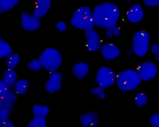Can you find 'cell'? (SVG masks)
Instances as JSON below:
<instances>
[{"instance_id":"cell-16","label":"cell","mask_w":159,"mask_h":127,"mask_svg":"<svg viewBox=\"0 0 159 127\" xmlns=\"http://www.w3.org/2000/svg\"><path fill=\"white\" fill-rule=\"evenodd\" d=\"M17 78L15 70L12 68L6 70L3 73L2 80L9 87L15 84Z\"/></svg>"},{"instance_id":"cell-6","label":"cell","mask_w":159,"mask_h":127,"mask_svg":"<svg viewBox=\"0 0 159 127\" xmlns=\"http://www.w3.org/2000/svg\"><path fill=\"white\" fill-rule=\"evenodd\" d=\"M116 76L111 69L103 66L100 68L97 73L96 81L99 86L106 89L114 84Z\"/></svg>"},{"instance_id":"cell-25","label":"cell","mask_w":159,"mask_h":127,"mask_svg":"<svg viewBox=\"0 0 159 127\" xmlns=\"http://www.w3.org/2000/svg\"><path fill=\"white\" fill-rule=\"evenodd\" d=\"M105 88L98 86L93 88L91 91V94L93 95H97L101 99L104 98L105 97L104 90Z\"/></svg>"},{"instance_id":"cell-36","label":"cell","mask_w":159,"mask_h":127,"mask_svg":"<svg viewBox=\"0 0 159 127\" xmlns=\"http://www.w3.org/2000/svg\"><path fill=\"white\" fill-rule=\"evenodd\" d=\"M127 0V1H130L131 0Z\"/></svg>"},{"instance_id":"cell-18","label":"cell","mask_w":159,"mask_h":127,"mask_svg":"<svg viewBox=\"0 0 159 127\" xmlns=\"http://www.w3.org/2000/svg\"><path fill=\"white\" fill-rule=\"evenodd\" d=\"M29 86V82L27 80L20 79L16 82L14 86V89L17 93L24 94L26 93Z\"/></svg>"},{"instance_id":"cell-4","label":"cell","mask_w":159,"mask_h":127,"mask_svg":"<svg viewBox=\"0 0 159 127\" xmlns=\"http://www.w3.org/2000/svg\"><path fill=\"white\" fill-rule=\"evenodd\" d=\"M42 67L50 72L56 71L61 65V56L57 50L48 48L43 52L39 58Z\"/></svg>"},{"instance_id":"cell-29","label":"cell","mask_w":159,"mask_h":127,"mask_svg":"<svg viewBox=\"0 0 159 127\" xmlns=\"http://www.w3.org/2000/svg\"><path fill=\"white\" fill-rule=\"evenodd\" d=\"M149 123L152 126L159 127V113L153 114L150 118Z\"/></svg>"},{"instance_id":"cell-2","label":"cell","mask_w":159,"mask_h":127,"mask_svg":"<svg viewBox=\"0 0 159 127\" xmlns=\"http://www.w3.org/2000/svg\"><path fill=\"white\" fill-rule=\"evenodd\" d=\"M92 13L89 7L83 6L76 9L70 20L71 25L75 28L84 30L93 29Z\"/></svg>"},{"instance_id":"cell-22","label":"cell","mask_w":159,"mask_h":127,"mask_svg":"<svg viewBox=\"0 0 159 127\" xmlns=\"http://www.w3.org/2000/svg\"><path fill=\"white\" fill-rule=\"evenodd\" d=\"M27 127H46V121L45 118H34L27 126Z\"/></svg>"},{"instance_id":"cell-14","label":"cell","mask_w":159,"mask_h":127,"mask_svg":"<svg viewBox=\"0 0 159 127\" xmlns=\"http://www.w3.org/2000/svg\"><path fill=\"white\" fill-rule=\"evenodd\" d=\"M81 125L84 126H96L98 123V114L96 112H89L82 115L80 117Z\"/></svg>"},{"instance_id":"cell-15","label":"cell","mask_w":159,"mask_h":127,"mask_svg":"<svg viewBox=\"0 0 159 127\" xmlns=\"http://www.w3.org/2000/svg\"><path fill=\"white\" fill-rule=\"evenodd\" d=\"M89 70L88 65L83 62L76 63L72 68L73 73L77 79L84 78L88 74Z\"/></svg>"},{"instance_id":"cell-10","label":"cell","mask_w":159,"mask_h":127,"mask_svg":"<svg viewBox=\"0 0 159 127\" xmlns=\"http://www.w3.org/2000/svg\"><path fill=\"white\" fill-rule=\"evenodd\" d=\"M62 76L59 72H53L49 76L45 87L49 93H53L61 88Z\"/></svg>"},{"instance_id":"cell-27","label":"cell","mask_w":159,"mask_h":127,"mask_svg":"<svg viewBox=\"0 0 159 127\" xmlns=\"http://www.w3.org/2000/svg\"><path fill=\"white\" fill-rule=\"evenodd\" d=\"M0 97L1 98H4L9 92V87L2 80L0 81Z\"/></svg>"},{"instance_id":"cell-8","label":"cell","mask_w":159,"mask_h":127,"mask_svg":"<svg viewBox=\"0 0 159 127\" xmlns=\"http://www.w3.org/2000/svg\"><path fill=\"white\" fill-rule=\"evenodd\" d=\"M88 50L93 52L99 50L101 46V40L99 35L93 29L85 30Z\"/></svg>"},{"instance_id":"cell-11","label":"cell","mask_w":159,"mask_h":127,"mask_svg":"<svg viewBox=\"0 0 159 127\" xmlns=\"http://www.w3.org/2000/svg\"><path fill=\"white\" fill-rule=\"evenodd\" d=\"M143 11L141 5L139 4H135L128 10L126 17L128 20L133 23H137L143 19Z\"/></svg>"},{"instance_id":"cell-35","label":"cell","mask_w":159,"mask_h":127,"mask_svg":"<svg viewBox=\"0 0 159 127\" xmlns=\"http://www.w3.org/2000/svg\"><path fill=\"white\" fill-rule=\"evenodd\" d=\"M158 39H159V34H158Z\"/></svg>"},{"instance_id":"cell-17","label":"cell","mask_w":159,"mask_h":127,"mask_svg":"<svg viewBox=\"0 0 159 127\" xmlns=\"http://www.w3.org/2000/svg\"><path fill=\"white\" fill-rule=\"evenodd\" d=\"M49 110L46 106L35 105L33 108L32 112L34 118H45L49 112Z\"/></svg>"},{"instance_id":"cell-26","label":"cell","mask_w":159,"mask_h":127,"mask_svg":"<svg viewBox=\"0 0 159 127\" xmlns=\"http://www.w3.org/2000/svg\"><path fill=\"white\" fill-rule=\"evenodd\" d=\"M120 34L119 28L116 26L108 29L106 34L109 38H112L114 36H118Z\"/></svg>"},{"instance_id":"cell-34","label":"cell","mask_w":159,"mask_h":127,"mask_svg":"<svg viewBox=\"0 0 159 127\" xmlns=\"http://www.w3.org/2000/svg\"><path fill=\"white\" fill-rule=\"evenodd\" d=\"M128 53L129 55H130L131 54L132 52L131 51H129Z\"/></svg>"},{"instance_id":"cell-12","label":"cell","mask_w":159,"mask_h":127,"mask_svg":"<svg viewBox=\"0 0 159 127\" xmlns=\"http://www.w3.org/2000/svg\"><path fill=\"white\" fill-rule=\"evenodd\" d=\"M101 52L103 56L108 60L115 59L120 53L118 48L115 44L109 43H107L101 47Z\"/></svg>"},{"instance_id":"cell-13","label":"cell","mask_w":159,"mask_h":127,"mask_svg":"<svg viewBox=\"0 0 159 127\" xmlns=\"http://www.w3.org/2000/svg\"><path fill=\"white\" fill-rule=\"evenodd\" d=\"M33 15L40 18L47 13L51 6V0H37Z\"/></svg>"},{"instance_id":"cell-31","label":"cell","mask_w":159,"mask_h":127,"mask_svg":"<svg viewBox=\"0 0 159 127\" xmlns=\"http://www.w3.org/2000/svg\"><path fill=\"white\" fill-rule=\"evenodd\" d=\"M145 5L148 6L157 7L159 5V0H143Z\"/></svg>"},{"instance_id":"cell-32","label":"cell","mask_w":159,"mask_h":127,"mask_svg":"<svg viewBox=\"0 0 159 127\" xmlns=\"http://www.w3.org/2000/svg\"><path fill=\"white\" fill-rule=\"evenodd\" d=\"M56 28L60 32L63 31L66 29V25L63 21H60L58 22L56 25Z\"/></svg>"},{"instance_id":"cell-28","label":"cell","mask_w":159,"mask_h":127,"mask_svg":"<svg viewBox=\"0 0 159 127\" xmlns=\"http://www.w3.org/2000/svg\"><path fill=\"white\" fill-rule=\"evenodd\" d=\"M9 115V110L7 109L2 107L0 110V123L5 121L8 118Z\"/></svg>"},{"instance_id":"cell-9","label":"cell","mask_w":159,"mask_h":127,"mask_svg":"<svg viewBox=\"0 0 159 127\" xmlns=\"http://www.w3.org/2000/svg\"><path fill=\"white\" fill-rule=\"evenodd\" d=\"M21 18L22 26L27 30L31 31L35 30L40 25V21L39 18L26 11L22 13Z\"/></svg>"},{"instance_id":"cell-24","label":"cell","mask_w":159,"mask_h":127,"mask_svg":"<svg viewBox=\"0 0 159 127\" xmlns=\"http://www.w3.org/2000/svg\"><path fill=\"white\" fill-rule=\"evenodd\" d=\"M28 65L30 69L34 71L39 70L42 67L39 60L37 59L31 60L28 63Z\"/></svg>"},{"instance_id":"cell-3","label":"cell","mask_w":159,"mask_h":127,"mask_svg":"<svg viewBox=\"0 0 159 127\" xmlns=\"http://www.w3.org/2000/svg\"><path fill=\"white\" fill-rule=\"evenodd\" d=\"M116 83L119 88L128 91L136 88L141 82V79L136 71L129 69L120 73L116 76Z\"/></svg>"},{"instance_id":"cell-20","label":"cell","mask_w":159,"mask_h":127,"mask_svg":"<svg viewBox=\"0 0 159 127\" xmlns=\"http://www.w3.org/2000/svg\"><path fill=\"white\" fill-rule=\"evenodd\" d=\"M0 58L8 57L12 54V49L8 43L1 38L0 39Z\"/></svg>"},{"instance_id":"cell-5","label":"cell","mask_w":159,"mask_h":127,"mask_svg":"<svg viewBox=\"0 0 159 127\" xmlns=\"http://www.w3.org/2000/svg\"><path fill=\"white\" fill-rule=\"evenodd\" d=\"M149 34L143 30L134 34L132 39V48L137 56L143 57L147 53L149 49Z\"/></svg>"},{"instance_id":"cell-21","label":"cell","mask_w":159,"mask_h":127,"mask_svg":"<svg viewBox=\"0 0 159 127\" xmlns=\"http://www.w3.org/2000/svg\"><path fill=\"white\" fill-rule=\"evenodd\" d=\"M134 98V101L135 104L139 107H142L144 106L148 101L147 96L143 93H138Z\"/></svg>"},{"instance_id":"cell-23","label":"cell","mask_w":159,"mask_h":127,"mask_svg":"<svg viewBox=\"0 0 159 127\" xmlns=\"http://www.w3.org/2000/svg\"><path fill=\"white\" fill-rule=\"evenodd\" d=\"M19 61V55L16 53L12 54L8 57L7 60V64L9 68H12L17 65Z\"/></svg>"},{"instance_id":"cell-19","label":"cell","mask_w":159,"mask_h":127,"mask_svg":"<svg viewBox=\"0 0 159 127\" xmlns=\"http://www.w3.org/2000/svg\"><path fill=\"white\" fill-rule=\"evenodd\" d=\"M20 0H0V12L3 13L12 9Z\"/></svg>"},{"instance_id":"cell-7","label":"cell","mask_w":159,"mask_h":127,"mask_svg":"<svg viewBox=\"0 0 159 127\" xmlns=\"http://www.w3.org/2000/svg\"><path fill=\"white\" fill-rule=\"evenodd\" d=\"M136 72L141 79L147 81L154 78L157 72L156 64L150 61L143 62L140 65Z\"/></svg>"},{"instance_id":"cell-1","label":"cell","mask_w":159,"mask_h":127,"mask_svg":"<svg viewBox=\"0 0 159 127\" xmlns=\"http://www.w3.org/2000/svg\"><path fill=\"white\" fill-rule=\"evenodd\" d=\"M92 14L94 25L108 29L116 26L120 11L114 3L106 2L96 5Z\"/></svg>"},{"instance_id":"cell-33","label":"cell","mask_w":159,"mask_h":127,"mask_svg":"<svg viewBox=\"0 0 159 127\" xmlns=\"http://www.w3.org/2000/svg\"><path fill=\"white\" fill-rule=\"evenodd\" d=\"M0 126L1 127H14V125L11 121L6 120L3 122L0 123Z\"/></svg>"},{"instance_id":"cell-30","label":"cell","mask_w":159,"mask_h":127,"mask_svg":"<svg viewBox=\"0 0 159 127\" xmlns=\"http://www.w3.org/2000/svg\"><path fill=\"white\" fill-rule=\"evenodd\" d=\"M151 51L155 55L157 60L159 63V45L154 44L151 46Z\"/></svg>"}]
</instances>
